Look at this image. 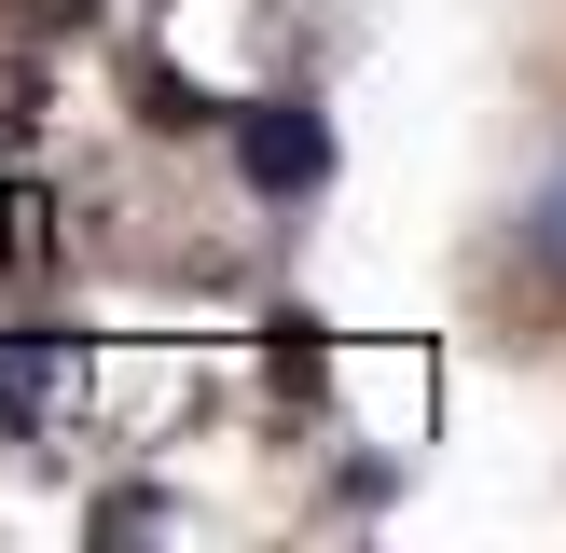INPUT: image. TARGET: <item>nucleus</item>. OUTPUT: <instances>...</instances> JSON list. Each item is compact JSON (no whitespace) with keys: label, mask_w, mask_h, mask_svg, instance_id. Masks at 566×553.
<instances>
[{"label":"nucleus","mask_w":566,"mask_h":553,"mask_svg":"<svg viewBox=\"0 0 566 553\" xmlns=\"http://www.w3.org/2000/svg\"><path fill=\"white\" fill-rule=\"evenodd\" d=\"M235 153H249V180H263V194H304V180L332 166V138H318V111H249Z\"/></svg>","instance_id":"obj_1"},{"label":"nucleus","mask_w":566,"mask_h":553,"mask_svg":"<svg viewBox=\"0 0 566 553\" xmlns=\"http://www.w3.org/2000/svg\"><path fill=\"white\" fill-rule=\"evenodd\" d=\"M525 249H539V263H553V276H566V180H553V194H539V208H525Z\"/></svg>","instance_id":"obj_3"},{"label":"nucleus","mask_w":566,"mask_h":553,"mask_svg":"<svg viewBox=\"0 0 566 553\" xmlns=\"http://www.w3.org/2000/svg\"><path fill=\"white\" fill-rule=\"evenodd\" d=\"M42 387H55V359H42V346H14V359H0V415H14V429L42 415Z\"/></svg>","instance_id":"obj_2"}]
</instances>
